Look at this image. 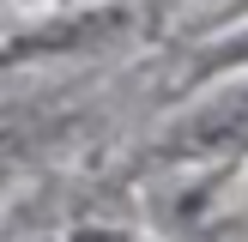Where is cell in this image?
<instances>
[{
	"label": "cell",
	"mask_w": 248,
	"mask_h": 242,
	"mask_svg": "<svg viewBox=\"0 0 248 242\" xmlns=\"http://www.w3.org/2000/svg\"><path fill=\"white\" fill-rule=\"evenodd\" d=\"M157 164H224V157L248 151V79L206 91L188 115H176L164 127V139L152 145Z\"/></svg>",
	"instance_id": "1"
},
{
	"label": "cell",
	"mask_w": 248,
	"mask_h": 242,
	"mask_svg": "<svg viewBox=\"0 0 248 242\" xmlns=\"http://www.w3.org/2000/svg\"><path fill=\"white\" fill-rule=\"evenodd\" d=\"M212 73H230V67H248V24L236 36H224V43H212V60H206Z\"/></svg>",
	"instance_id": "2"
}]
</instances>
